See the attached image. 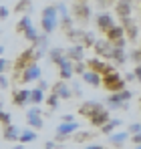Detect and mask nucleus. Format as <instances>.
Listing matches in <instances>:
<instances>
[{
	"instance_id": "39448f33",
	"label": "nucleus",
	"mask_w": 141,
	"mask_h": 149,
	"mask_svg": "<svg viewBox=\"0 0 141 149\" xmlns=\"http://www.w3.org/2000/svg\"><path fill=\"white\" fill-rule=\"evenodd\" d=\"M79 131V123L77 121H73V123H59L57 125V141H65L69 135H73V133H77Z\"/></svg>"
},
{
	"instance_id": "4468645a",
	"label": "nucleus",
	"mask_w": 141,
	"mask_h": 149,
	"mask_svg": "<svg viewBox=\"0 0 141 149\" xmlns=\"http://www.w3.org/2000/svg\"><path fill=\"white\" fill-rule=\"evenodd\" d=\"M121 26L125 28V34L129 36V40H137L139 30H137V24H135L133 18H125V20H121Z\"/></svg>"
},
{
	"instance_id": "cd10ccee",
	"label": "nucleus",
	"mask_w": 141,
	"mask_h": 149,
	"mask_svg": "<svg viewBox=\"0 0 141 149\" xmlns=\"http://www.w3.org/2000/svg\"><path fill=\"white\" fill-rule=\"evenodd\" d=\"M20 143H32V141H36V133H34V129H24L22 133H20V139H18Z\"/></svg>"
},
{
	"instance_id": "7c9ffc66",
	"label": "nucleus",
	"mask_w": 141,
	"mask_h": 149,
	"mask_svg": "<svg viewBox=\"0 0 141 149\" xmlns=\"http://www.w3.org/2000/svg\"><path fill=\"white\" fill-rule=\"evenodd\" d=\"M95 42H97L95 34H93V32H87V30H85L83 38H81V45H83V47H95Z\"/></svg>"
},
{
	"instance_id": "5fc2aeb1",
	"label": "nucleus",
	"mask_w": 141,
	"mask_h": 149,
	"mask_svg": "<svg viewBox=\"0 0 141 149\" xmlns=\"http://www.w3.org/2000/svg\"><path fill=\"white\" fill-rule=\"evenodd\" d=\"M133 79H135V73H129L127 77H125V81H133Z\"/></svg>"
},
{
	"instance_id": "0eeeda50",
	"label": "nucleus",
	"mask_w": 141,
	"mask_h": 149,
	"mask_svg": "<svg viewBox=\"0 0 141 149\" xmlns=\"http://www.w3.org/2000/svg\"><path fill=\"white\" fill-rule=\"evenodd\" d=\"M26 121L28 125L32 127V129H43V115H40V109H38V105H34V107H30L28 111H26Z\"/></svg>"
},
{
	"instance_id": "f704fd0d",
	"label": "nucleus",
	"mask_w": 141,
	"mask_h": 149,
	"mask_svg": "<svg viewBox=\"0 0 141 149\" xmlns=\"http://www.w3.org/2000/svg\"><path fill=\"white\" fill-rule=\"evenodd\" d=\"M87 65H85V61H81V63H73V71H75V74H85L87 73Z\"/></svg>"
},
{
	"instance_id": "c03bdc74",
	"label": "nucleus",
	"mask_w": 141,
	"mask_h": 149,
	"mask_svg": "<svg viewBox=\"0 0 141 149\" xmlns=\"http://www.w3.org/2000/svg\"><path fill=\"white\" fill-rule=\"evenodd\" d=\"M4 18H8V8L0 6V20H4Z\"/></svg>"
},
{
	"instance_id": "9d476101",
	"label": "nucleus",
	"mask_w": 141,
	"mask_h": 149,
	"mask_svg": "<svg viewBox=\"0 0 141 149\" xmlns=\"http://www.w3.org/2000/svg\"><path fill=\"white\" fill-rule=\"evenodd\" d=\"M87 67H89L91 71H95V73H99L101 77L113 71V67H111V65H107V63H103L101 58H89V61H87Z\"/></svg>"
},
{
	"instance_id": "a19ab883",
	"label": "nucleus",
	"mask_w": 141,
	"mask_h": 149,
	"mask_svg": "<svg viewBox=\"0 0 141 149\" xmlns=\"http://www.w3.org/2000/svg\"><path fill=\"white\" fill-rule=\"evenodd\" d=\"M131 58H133V61L139 65V63H141V49H139V50H137V49L133 50V52H131Z\"/></svg>"
},
{
	"instance_id": "4be33fe9",
	"label": "nucleus",
	"mask_w": 141,
	"mask_h": 149,
	"mask_svg": "<svg viewBox=\"0 0 141 149\" xmlns=\"http://www.w3.org/2000/svg\"><path fill=\"white\" fill-rule=\"evenodd\" d=\"M47 49H48V38H47V34H40L38 40L34 42V54H36V61L47 52Z\"/></svg>"
},
{
	"instance_id": "2eb2a0df",
	"label": "nucleus",
	"mask_w": 141,
	"mask_h": 149,
	"mask_svg": "<svg viewBox=\"0 0 141 149\" xmlns=\"http://www.w3.org/2000/svg\"><path fill=\"white\" fill-rule=\"evenodd\" d=\"M97 26H99V30H103V32H107V30H111L113 28V16L109 14V12H101L99 16H97Z\"/></svg>"
},
{
	"instance_id": "de8ad7c7",
	"label": "nucleus",
	"mask_w": 141,
	"mask_h": 149,
	"mask_svg": "<svg viewBox=\"0 0 141 149\" xmlns=\"http://www.w3.org/2000/svg\"><path fill=\"white\" fill-rule=\"evenodd\" d=\"M61 119H63L65 123H73V121H75V117H73V115H63Z\"/></svg>"
},
{
	"instance_id": "412c9836",
	"label": "nucleus",
	"mask_w": 141,
	"mask_h": 149,
	"mask_svg": "<svg viewBox=\"0 0 141 149\" xmlns=\"http://www.w3.org/2000/svg\"><path fill=\"white\" fill-rule=\"evenodd\" d=\"M20 133H22V131H20L14 123H10V125L4 127V139H6V141H18V139H20Z\"/></svg>"
},
{
	"instance_id": "423d86ee",
	"label": "nucleus",
	"mask_w": 141,
	"mask_h": 149,
	"mask_svg": "<svg viewBox=\"0 0 141 149\" xmlns=\"http://www.w3.org/2000/svg\"><path fill=\"white\" fill-rule=\"evenodd\" d=\"M91 14H93V10H91V6H89V2H77V4L73 6V16L79 18L81 22H87V20L91 18Z\"/></svg>"
},
{
	"instance_id": "6e6552de",
	"label": "nucleus",
	"mask_w": 141,
	"mask_h": 149,
	"mask_svg": "<svg viewBox=\"0 0 141 149\" xmlns=\"http://www.w3.org/2000/svg\"><path fill=\"white\" fill-rule=\"evenodd\" d=\"M20 81H22L24 85L26 83H32V81H40V69H38V65L32 63L30 67H26L22 73H20Z\"/></svg>"
},
{
	"instance_id": "c9c22d12",
	"label": "nucleus",
	"mask_w": 141,
	"mask_h": 149,
	"mask_svg": "<svg viewBox=\"0 0 141 149\" xmlns=\"http://www.w3.org/2000/svg\"><path fill=\"white\" fill-rule=\"evenodd\" d=\"M59 101H61V97H59L57 93H52V95L47 97V105L50 107V109H57V107H59Z\"/></svg>"
},
{
	"instance_id": "8fccbe9b",
	"label": "nucleus",
	"mask_w": 141,
	"mask_h": 149,
	"mask_svg": "<svg viewBox=\"0 0 141 149\" xmlns=\"http://www.w3.org/2000/svg\"><path fill=\"white\" fill-rule=\"evenodd\" d=\"M47 81H38V89H43V91H47Z\"/></svg>"
},
{
	"instance_id": "603ef678",
	"label": "nucleus",
	"mask_w": 141,
	"mask_h": 149,
	"mask_svg": "<svg viewBox=\"0 0 141 149\" xmlns=\"http://www.w3.org/2000/svg\"><path fill=\"white\" fill-rule=\"evenodd\" d=\"M85 149H105V147H103V145H87Z\"/></svg>"
},
{
	"instance_id": "c85d7f7f",
	"label": "nucleus",
	"mask_w": 141,
	"mask_h": 149,
	"mask_svg": "<svg viewBox=\"0 0 141 149\" xmlns=\"http://www.w3.org/2000/svg\"><path fill=\"white\" fill-rule=\"evenodd\" d=\"M43 101H45V91L38 89V87L32 89V93H30V103H32V105H40Z\"/></svg>"
},
{
	"instance_id": "09e8293b",
	"label": "nucleus",
	"mask_w": 141,
	"mask_h": 149,
	"mask_svg": "<svg viewBox=\"0 0 141 149\" xmlns=\"http://www.w3.org/2000/svg\"><path fill=\"white\" fill-rule=\"evenodd\" d=\"M135 145H141V133H137V135H133V139H131Z\"/></svg>"
},
{
	"instance_id": "37998d69",
	"label": "nucleus",
	"mask_w": 141,
	"mask_h": 149,
	"mask_svg": "<svg viewBox=\"0 0 141 149\" xmlns=\"http://www.w3.org/2000/svg\"><path fill=\"white\" fill-rule=\"evenodd\" d=\"M73 91H75V97H81V95H83V91H81V85H79V83H75V85H73Z\"/></svg>"
},
{
	"instance_id": "3c124183",
	"label": "nucleus",
	"mask_w": 141,
	"mask_h": 149,
	"mask_svg": "<svg viewBox=\"0 0 141 149\" xmlns=\"http://www.w3.org/2000/svg\"><path fill=\"white\" fill-rule=\"evenodd\" d=\"M99 2H101V6H107L109 2H119V0H99Z\"/></svg>"
},
{
	"instance_id": "13d9d810",
	"label": "nucleus",
	"mask_w": 141,
	"mask_h": 149,
	"mask_svg": "<svg viewBox=\"0 0 141 149\" xmlns=\"http://www.w3.org/2000/svg\"><path fill=\"white\" fill-rule=\"evenodd\" d=\"M2 107H4V105H2V103H0V113H2Z\"/></svg>"
},
{
	"instance_id": "a211bd4d",
	"label": "nucleus",
	"mask_w": 141,
	"mask_h": 149,
	"mask_svg": "<svg viewBox=\"0 0 141 149\" xmlns=\"http://www.w3.org/2000/svg\"><path fill=\"white\" fill-rule=\"evenodd\" d=\"M52 93H57L61 99H70V97H73V89H70L65 81H59V83L52 87Z\"/></svg>"
},
{
	"instance_id": "a878e982",
	"label": "nucleus",
	"mask_w": 141,
	"mask_h": 149,
	"mask_svg": "<svg viewBox=\"0 0 141 149\" xmlns=\"http://www.w3.org/2000/svg\"><path fill=\"white\" fill-rule=\"evenodd\" d=\"M119 125H121V121H119V119H109L107 123L101 127V131H103L105 135H111V133H115V129H117Z\"/></svg>"
},
{
	"instance_id": "5701e85b",
	"label": "nucleus",
	"mask_w": 141,
	"mask_h": 149,
	"mask_svg": "<svg viewBox=\"0 0 141 149\" xmlns=\"http://www.w3.org/2000/svg\"><path fill=\"white\" fill-rule=\"evenodd\" d=\"M107 121H109V111L107 109H101L99 113H95L91 117V125H95V127H103Z\"/></svg>"
},
{
	"instance_id": "20e7f679",
	"label": "nucleus",
	"mask_w": 141,
	"mask_h": 149,
	"mask_svg": "<svg viewBox=\"0 0 141 149\" xmlns=\"http://www.w3.org/2000/svg\"><path fill=\"white\" fill-rule=\"evenodd\" d=\"M32 63H36L34 47H30V49H26L24 52L18 54V58H16V71H24V69H26V67H30Z\"/></svg>"
},
{
	"instance_id": "58836bf2",
	"label": "nucleus",
	"mask_w": 141,
	"mask_h": 149,
	"mask_svg": "<svg viewBox=\"0 0 141 149\" xmlns=\"http://www.w3.org/2000/svg\"><path fill=\"white\" fill-rule=\"evenodd\" d=\"M10 121H12L10 113H4V111H2V113H0V123H2L4 127H6V125H10Z\"/></svg>"
},
{
	"instance_id": "f257e3e1",
	"label": "nucleus",
	"mask_w": 141,
	"mask_h": 149,
	"mask_svg": "<svg viewBox=\"0 0 141 149\" xmlns=\"http://www.w3.org/2000/svg\"><path fill=\"white\" fill-rule=\"evenodd\" d=\"M59 24V8L54 6H47L43 10V16H40V26H43V32L50 34Z\"/></svg>"
},
{
	"instance_id": "052dcab7",
	"label": "nucleus",
	"mask_w": 141,
	"mask_h": 149,
	"mask_svg": "<svg viewBox=\"0 0 141 149\" xmlns=\"http://www.w3.org/2000/svg\"><path fill=\"white\" fill-rule=\"evenodd\" d=\"M135 149H141V145H135Z\"/></svg>"
},
{
	"instance_id": "bb28decb",
	"label": "nucleus",
	"mask_w": 141,
	"mask_h": 149,
	"mask_svg": "<svg viewBox=\"0 0 141 149\" xmlns=\"http://www.w3.org/2000/svg\"><path fill=\"white\" fill-rule=\"evenodd\" d=\"M111 58L117 63V65H123V63H127V52L123 49H119V47H115L113 49V54H111Z\"/></svg>"
},
{
	"instance_id": "f8f14e48",
	"label": "nucleus",
	"mask_w": 141,
	"mask_h": 149,
	"mask_svg": "<svg viewBox=\"0 0 141 149\" xmlns=\"http://www.w3.org/2000/svg\"><path fill=\"white\" fill-rule=\"evenodd\" d=\"M67 56H69L73 63H81L85 61V47L83 45H73L67 49Z\"/></svg>"
},
{
	"instance_id": "e433bc0d",
	"label": "nucleus",
	"mask_w": 141,
	"mask_h": 149,
	"mask_svg": "<svg viewBox=\"0 0 141 149\" xmlns=\"http://www.w3.org/2000/svg\"><path fill=\"white\" fill-rule=\"evenodd\" d=\"M91 137H93L91 133H87V131H83V133H77V135H75L73 139H75L77 143H83V141H87V139H91Z\"/></svg>"
},
{
	"instance_id": "6ab92c4d",
	"label": "nucleus",
	"mask_w": 141,
	"mask_h": 149,
	"mask_svg": "<svg viewBox=\"0 0 141 149\" xmlns=\"http://www.w3.org/2000/svg\"><path fill=\"white\" fill-rule=\"evenodd\" d=\"M83 81L91 87H101L103 85V77L99 73H95V71H91V69H87V73L83 74Z\"/></svg>"
},
{
	"instance_id": "4d7b16f0",
	"label": "nucleus",
	"mask_w": 141,
	"mask_h": 149,
	"mask_svg": "<svg viewBox=\"0 0 141 149\" xmlns=\"http://www.w3.org/2000/svg\"><path fill=\"white\" fill-rule=\"evenodd\" d=\"M14 149H22V143H20V145H16V147H14Z\"/></svg>"
},
{
	"instance_id": "1a4fd4ad",
	"label": "nucleus",
	"mask_w": 141,
	"mask_h": 149,
	"mask_svg": "<svg viewBox=\"0 0 141 149\" xmlns=\"http://www.w3.org/2000/svg\"><path fill=\"white\" fill-rule=\"evenodd\" d=\"M101 109H105L101 103H97V101H87V103H83V105L79 107V113H81L83 117H89V119H91L95 113H99Z\"/></svg>"
},
{
	"instance_id": "bf43d9fd",
	"label": "nucleus",
	"mask_w": 141,
	"mask_h": 149,
	"mask_svg": "<svg viewBox=\"0 0 141 149\" xmlns=\"http://www.w3.org/2000/svg\"><path fill=\"white\" fill-rule=\"evenodd\" d=\"M77 2H89V0H77Z\"/></svg>"
},
{
	"instance_id": "b1692460",
	"label": "nucleus",
	"mask_w": 141,
	"mask_h": 149,
	"mask_svg": "<svg viewBox=\"0 0 141 149\" xmlns=\"http://www.w3.org/2000/svg\"><path fill=\"white\" fill-rule=\"evenodd\" d=\"M57 8H59V18H61V22H63V28H65V30H69V28H70V14H69V8H67L65 4H59Z\"/></svg>"
},
{
	"instance_id": "aec40b11",
	"label": "nucleus",
	"mask_w": 141,
	"mask_h": 149,
	"mask_svg": "<svg viewBox=\"0 0 141 149\" xmlns=\"http://www.w3.org/2000/svg\"><path fill=\"white\" fill-rule=\"evenodd\" d=\"M105 36H107V40H111V42L115 45V42H119V40L125 38V28H123V26H113L111 30L105 32Z\"/></svg>"
},
{
	"instance_id": "a18cd8bd",
	"label": "nucleus",
	"mask_w": 141,
	"mask_h": 149,
	"mask_svg": "<svg viewBox=\"0 0 141 149\" xmlns=\"http://www.w3.org/2000/svg\"><path fill=\"white\" fill-rule=\"evenodd\" d=\"M135 79H137V83L141 85V65H137V67H135Z\"/></svg>"
},
{
	"instance_id": "ea45409f",
	"label": "nucleus",
	"mask_w": 141,
	"mask_h": 149,
	"mask_svg": "<svg viewBox=\"0 0 141 149\" xmlns=\"http://www.w3.org/2000/svg\"><path fill=\"white\" fill-rule=\"evenodd\" d=\"M129 133H133V135L141 133V123H131L129 125Z\"/></svg>"
},
{
	"instance_id": "79ce46f5",
	"label": "nucleus",
	"mask_w": 141,
	"mask_h": 149,
	"mask_svg": "<svg viewBox=\"0 0 141 149\" xmlns=\"http://www.w3.org/2000/svg\"><path fill=\"white\" fill-rule=\"evenodd\" d=\"M6 69H8V61L6 58H0V74H4Z\"/></svg>"
},
{
	"instance_id": "ddd939ff",
	"label": "nucleus",
	"mask_w": 141,
	"mask_h": 149,
	"mask_svg": "<svg viewBox=\"0 0 141 149\" xmlns=\"http://www.w3.org/2000/svg\"><path fill=\"white\" fill-rule=\"evenodd\" d=\"M30 93H32V89H18V91H14V105L16 107H24L26 103H30Z\"/></svg>"
},
{
	"instance_id": "4c0bfd02",
	"label": "nucleus",
	"mask_w": 141,
	"mask_h": 149,
	"mask_svg": "<svg viewBox=\"0 0 141 149\" xmlns=\"http://www.w3.org/2000/svg\"><path fill=\"white\" fill-rule=\"evenodd\" d=\"M67 34H69L70 38H83L85 30H75V28H69V30H67Z\"/></svg>"
},
{
	"instance_id": "6e6d98bb",
	"label": "nucleus",
	"mask_w": 141,
	"mask_h": 149,
	"mask_svg": "<svg viewBox=\"0 0 141 149\" xmlns=\"http://www.w3.org/2000/svg\"><path fill=\"white\" fill-rule=\"evenodd\" d=\"M2 54H4V47L0 45V58H2Z\"/></svg>"
},
{
	"instance_id": "864d4df0",
	"label": "nucleus",
	"mask_w": 141,
	"mask_h": 149,
	"mask_svg": "<svg viewBox=\"0 0 141 149\" xmlns=\"http://www.w3.org/2000/svg\"><path fill=\"white\" fill-rule=\"evenodd\" d=\"M45 149H54V141H48L47 145H45Z\"/></svg>"
},
{
	"instance_id": "473e14b6",
	"label": "nucleus",
	"mask_w": 141,
	"mask_h": 149,
	"mask_svg": "<svg viewBox=\"0 0 141 149\" xmlns=\"http://www.w3.org/2000/svg\"><path fill=\"white\" fill-rule=\"evenodd\" d=\"M30 6H32V2H30V0H18V2H16V6H14V10H16V12H28V10H30Z\"/></svg>"
},
{
	"instance_id": "49530a36",
	"label": "nucleus",
	"mask_w": 141,
	"mask_h": 149,
	"mask_svg": "<svg viewBox=\"0 0 141 149\" xmlns=\"http://www.w3.org/2000/svg\"><path fill=\"white\" fill-rule=\"evenodd\" d=\"M0 87H2V89H6V87H8V79H6L4 74H0Z\"/></svg>"
},
{
	"instance_id": "f3484780",
	"label": "nucleus",
	"mask_w": 141,
	"mask_h": 149,
	"mask_svg": "<svg viewBox=\"0 0 141 149\" xmlns=\"http://www.w3.org/2000/svg\"><path fill=\"white\" fill-rule=\"evenodd\" d=\"M115 10L121 16V20L131 18V0H119V2H115Z\"/></svg>"
},
{
	"instance_id": "393cba45",
	"label": "nucleus",
	"mask_w": 141,
	"mask_h": 149,
	"mask_svg": "<svg viewBox=\"0 0 141 149\" xmlns=\"http://www.w3.org/2000/svg\"><path fill=\"white\" fill-rule=\"evenodd\" d=\"M109 137H111V143H113L115 147H121V145L129 139V131H115V133H111Z\"/></svg>"
},
{
	"instance_id": "7ed1b4c3",
	"label": "nucleus",
	"mask_w": 141,
	"mask_h": 149,
	"mask_svg": "<svg viewBox=\"0 0 141 149\" xmlns=\"http://www.w3.org/2000/svg\"><path fill=\"white\" fill-rule=\"evenodd\" d=\"M131 97H133L131 91L123 89V91H119V93H111V95L107 97V105H109L111 109H127V103H129Z\"/></svg>"
},
{
	"instance_id": "dca6fc26",
	"label": "nucleus",
	"mask_w": 141,
	"mask_h": 149,
	"mask_svg": "<svg viewBox=\"0 0 141 149\" xmlns=\"http://www.w3.org/2000/svg\"><path fill=\"white\" fill-rule=\"evenodd\" d=\"M59 69H61V79H63V81L73 79L75 71H73V61H70L69 56H67V58H63V61L59 63Z\"/></svg>"
},
{
	"instance_id": "2f4dec72",
	"label": "nucleus",
	"mask_w": 141,
	"mask_h": 149,
	"mask_svg": "<svg viewBox=\"0 0 141 149\" xmlns=\"http://www.w3.org/2000/svg\"><path fill=\"white\" fill-rule=\"evenodd\" d=\"M30 26H32L30 16H28V14H24L22 18L18 20V24H16V30H18V32H24V30H26V28H30Z\"/></svg>"
},
{
	"instance_id": "9b49d317",
	"label": "nucleus",
	"mask_w": 141,
	"mask_h": 149,
	"mask_svg": "<svg viewBox=\"0 0 141 149\" xmlns=\"http://www.w3.org/2000/svg\"><path fill=\"white\" fill-rule=\"evenodd\" d=\"M95 50H97V54L99 56H105V58H111V54H113V42L111 40H97L95 42Z\"/></svg>"
},
{
	"instance_id": "72a5a7b5",
	"label": "nucleus",
	"mask_w": 141,
	"mask_h": 149,
	"mask_svg": "<svg viewBox=\"0 0 141 149\" xmlns=\"http://www.w3.org/2000/svg\"><path fill=\"white\" fill-rule=\"evenodd\" d=\"M24 38H26L28 42H36V40H38V32L34 30V26H30V28L24 30Z\"/></svg>"
},
{
	"instance_id": "c756f323",
	"label": "nucleus",
	"mask_w": 141,
	"mask_h": 149,
	"mask_svg": "<svg viewBox=\"0 0 141 149\" xmlns=\"http://www.w3.org/2000/svg\"><path fill=\"white\" fill-rule=\"evenodd\" d=\"M48 56H50V61H52L54 65H59L63 58H67L65 52H63V49H50V50H48Z\"/></svg>"
},
{
	"instance_id": "f03ea898",
	"label": "nucleus",
	"mask_w": 141,
	"mask_h": 149,
	"mask_svg": "<svg viewBox=\"0 0 141 149\" xmlns=\"http://www.w3.org/2000/svg\"><path fill=\"white\" fill-rule=\"evenodd\" d=\"M103 85H105L107 91H111V93H119V91L125 89V79H123L117 71H111V73L103 74Z\"/></svg>"
}]
</instances>
